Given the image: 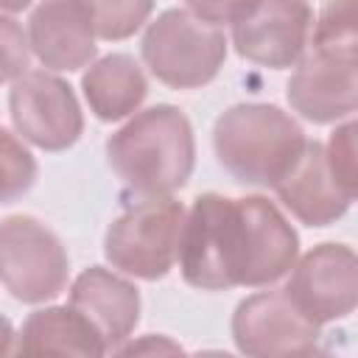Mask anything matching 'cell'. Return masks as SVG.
Here are the masks:
<instances>
[{"mask_svg":"<svg viewBox=\"0 0 358 358\" xmlns=\"http://www.w3.org/2000/svg\"><path fill=\"white\" fill-rule=\"evenodd\" d=\"M299 257V238L274 201L201 193L185 213L179 268L199 291L263 288L282 280Z\"/></svg>","mask_w":358,"mask_h":358,"instance_id":"cell-1","label":"cell"},{"mask_svg":"<svg viewBox=\"0 0 358 358\" xmlns=\"http://www.w3.org/2000/svg\"><path fill=\"white\" fill-rule=\"evenodd\" d=\"M313 22V34L308 36L310 50L294 64L285 98L299 117L324 126L352 117L358 106L355 0H327Z\"/></svg>","mask_w":358,"mask_h":358,"instance_id":"cell-2","label":"cell"},{"mask_svg":"<svg viewBox=\"0 0 358 358\" xmlns=\"http://www.w3.org/2000/svg\"><path fill=\"white\" fill-rule=\"evenodd\" d=\"M106 162L131 193L171 196L187 185L196 165L193 126L179 106H148L106 140Z\"/></svg>","mask_w":358,"mask_h":358,"instance_id":"cell-3","label":"cell"},{"mask_svg":"<svg viewBox=\"0 0 358 358\" xmlns=\"http://www.w3.org/2000/svg\"><path fill=\"white\" fill-rule=\"evenodd\" d=\"M308 137L274 103H235L213 126L218 165L249 187H274L299 159Z\"/></svg>","mask_w":358,"mask_h":358,"instance_id":"cell-4","label":"cell"},{"mask_svg":"<svg viewBox=\"0 0 358 358\" xmlns=\"http://www.w3.org/2000/svg\"><path fill=\"white\" fill-rule=\"evenodd\" d=\"M140 56L151 76L171 90H201L224 67L227 36L187 8H168L148 22Z\"/></svg>","mask_w":358,"mask_h":358,"instance_id":"cell-5","label":"cell"},{"mask_svg":"<svg viewBox=\"0 0 358 358\" xmlns=\"http://www.w3.org/2000/svg\"><path fill=\"white\" fill-rule=\"evenodd\" d=\"M185 221L182 201L157 196L134 204L117 215L103 238V255L112 268L137 280H162L179 252V232Z\"/></svg>","mask_w":358,"mask_h":358,"instance_id":"cell-6","label":"cell"},{"mask_svg":"<svg viewBox=\"0 0 358 358\" xmlns=\"http://www.w3.org/2000/svg\"><path fill=\"white\" fill-rule=\"evenodd\" d=\"M70 257L62 238L34 215L0 221V280L25 305L56 299L67 288Z\"/></svg>","mask_w":358,"mask_h":358,"instance_id":"cell-7","label":"cell"},{"mask_svg":"<svg viewBox=\"0 0 358 358\" xmlns=\"http://www.w3.org/2000/svg\"><path fill=\"white\" fill-rule=\"evenodd\" d=\"M8 115L22 140L42 151H64L84 131L73 87L45 70H25L8 92Z\"/></svg>","mask_w":358,"mask_h":358,"instance_id":"cell-8","label":"cell"},{"mask_svg":"<svg viewBox=\"0 0 358 358\" xmlns=\"http://www.w3.org/2000/svg\"><path fill=\"white\" fill-rule=\"evenodd\" d=\"M291 268L282 291L319 327L355 310L358 260L347 243H319Z\"/></svg>","mask_w":358,"mask_h":358,"instance_id":"cell-9","label":"cell"},{"mask_svg":"<svg viewBox=\"0 0 358 358\" xmlns=\"http://www.w3.org/2000/svg\"><path fill=\"white\" fill-rule=\"evenodd\" d=\"M313 28L308 0H257L232 22V45L241 59L285 70L299 62Z\"/></svg>","mask_w":358,"mask_h":358,"instance_id":"cell-10","label":"cell"},{"mask_svg":"<svg viewBox=\"0 0 358 358\" xmlns=\"http://www.w3.org/2000/svg\"><path fill=\"white\" fill-rule=\"evenodd\" d=\"M232 341L243 355H302L319 344V324L310 322L285 291H260L238 302Z\"/></svg>","mask_w":358,"mask_h":358,"instance_id":"cell-11","label":"cell"},{"mask_svg":"<svg viewBox=\"0 0 358 358\" xmlns=\"http://www.w3.org/2000/svg\"><path fill=\"white\" fill-rule=\"evenodd\" d=\"M28 48L48 70H81L95 62V28L78 0H39L28 17Z\"/></svg>","mask_w":358,"mask_h":358,"instance_id":"cell-12","label":"cell"},{"mask_svg":"<svg viewBox=\"0 0 358 358\" xmlns=\"http://www.w3.org/2000/svg\"><path fill=\"white\" fill-rule=\"evenodd\" d=\"M67 305L95 327L106 352H117L140 322V291L103 266H90L73 280Z\"/></svg>","mask_w":358,"mask_h":358,"instance_id":"cell-13","label":"cell"},{"mask_svg":"<svg viewBox=\"0 0 358 358\" xmlns=\"http://www.w3.org/2000/svg\"><path fill=\"white\" fill-rule=\"evenodd\" d=\"M274 193L285 210H291V215L308 227L336 224L355 201V196H350L333 176L324 157V143L319 140L305 143L294 168L274 185Z\"/></svg>","mask_w":358,"mask_h":358,"instance_id":"cell-14","label":"cell"},{"mask_svg":"<svg viewBox=\"0 0 358 358\" xmlns=\"http://www.w3.org/2000/svg\"><path fill=\"white\" fill-rule=\"evenodd\" d=\"M81 90L90 112L103 123H115L140 109L148 95V81L134 56L109 53L90 64L81 76Z\"/></svg>","mask_w":358,"mask_h":358,"instance_id":"cell-15","label":"cell"},{"mask_svg":"<svg viewBox=\"0 0 358 358\" xmlns=\"http://www.w3.org/2000/svg\"><path fill=\"white\" fill-rule=\"evenodd\" d=\"M14 352L22 355H106L95 327L70 305L34 310L20 333Z\"/></svg>","mask_w":358,"mask_h":358,"instance_id":"cell-16","label":"cell"},{"mask_svg":"<svg viewBox=\"0 0 358 358\" xmlns=\"http://www.w3.org/2000/svg\"><path fill=\"white\" fill-rule=\"evenodd\" d=\"M78 3L90 14L95 36L106 42L129 39L148 22V14L154 11V0H78Z\"/></svg>","mask_w":358,"mask_h":358,"instance_id":"cell-17","label":"cell"},{"mask_svg":"<svg viewBox=\"0 0 358 358\" xmlns=\"http://www.w3.org/2000/svg\"><path fill=\"white\" fill-rule=\"evenodd\" d=\"M36 159L34 154L0 126V204H11L22 199L36 182Z\"/></svg>","mask_w":358,"mask_h":358,"instance_id":"cell-18","label":"cell"},{"mask_svg":"<svg viewBox=\"0 0 358 358\" xmlns=\"http://www.w3.org/2000/svg\"><path fill=\"white\" fill-rule=\"evenodd\" d=\"M324 157H327L333 176L338 179V185L350 196H355L358 173H355V123L352 120H347L344 126H336V131L330 134V140L324 145Z\"/></svg>","mask_w":358,"mask_h":358,"instance_id":"cell-19","label":"cell"},{"mask_svg":"<svg viewBox=\"0 0 358 358\" xmlns=\"http://www.w3.org/2000/svg\"><path fill=\"white\" fill-rule=\"evenodd\" d=\"M28 62H31L28 34L14 17L0 14V84L20 78L28 70Z\"/></svg>","mask_w":358,"mask_h":358,"instance_id":"cell-20","label":"cell"},{"mask_svg":"<svg viewBox=\"0 0 358 358\" xmlns=\"http://www.w3.org/2000/svg\"><path fill=\"white\" fill-rule=\"evenodd\" d=\"M187 6L190 14L201 17L204 22L213 25H224V22H235L238 17H243L257 0H182Z\"/></svg>","mask_w":358,"mask_h":358,"instance_id":"cell-21","label":"cell"},{"mask_svg":"<svg viewBox=\"0 0 358 358\" xmlns=\"http://www.w3.org/2000/svg\"><path fill=\"white\" fill-rule=\"evenodd\" d=\"M14 330H11V322L6 316H0V355L3 352H11L14 350Z\"/></svg>","mask_w":358,"mask_h":358,"instance_id":"cell-22","label":"cell"},{"mask_svg":"<svg viewBox=\"0 0 358 358\" xmlns=\"http://www.w3.org/2000/svg\"><path fill=\"white\" fill-rule=\"evenodd\" d=\"M34 0H0V8L3 11H8V14H17V11H22V8H28Z\"/></svg>","mask_w":358,"mask_h":358,"instance_id":"cell-23","label":"cell"}]
</instances>
